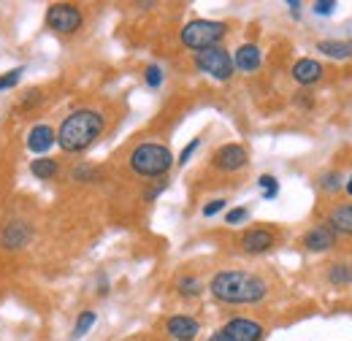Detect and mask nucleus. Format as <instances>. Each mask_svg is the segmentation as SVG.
Returning <instances> with one entry per match:
<instances>
[{
  "label": "nucleus",
  "instance_id": "f257e3e1",
  "mask_svg": "<svg viewBox=\"0 0 352 341\" xmlns=\"http://www.w3.org/2000/svg\"><path fill=\"white\" fill-rule=\"evenodd\" d=\"M209 293L222 303H258L265 298L268 285L258 274L247 271H220L209 282Z\"/></svg>",
  "mask_w": 352,
  "mask_h": 341
},
{
  "label": "nucleus",
  "instance_id": "f03ea898",
  "mask_svg": "<svg viewBox=\"0 0 352 341\" xmlns=\"http://www.w3.org/2000/svg\"><path fill=\"white\" fill-rule=\"evenodd\" d=\"M103 128H106V120H103L100 111L79 109V111H74L63 120L54 138H57L63 152H85L87 146H92L100 138Z\"/></svg>",
  "mask_w": 352,
  "mask_h": 341
},
{
  "label": "nucleus",
  "instance_id": "7ed1b4c3",
  "mask_svg": "<svg viewBox=\"0 0 352 341\" xmlns=\"http://www.w3.org/2000/svg\"><path fill=\"white\" fill-rule=\"evenodd\" d=\"M174 166V155L168 146L163 144H138L131 152V168L138 173V176H163L168 173Z\"/></svg>",
  "mask_w": 352,
  "mask_h": 341
},
{
  "label": "nucleus",
  "instance_id": "20e7f679",
  "mask_svg": "<svg viewBox=\"0 0 352 341\" xmlns=\"http://www.w3.org/2000/svg\"><path fill=\"white\" fill-rule=\"evenodd\" d=\"M228 33L225 22H214V19H192L184 25L182 30V43L192 52H204V49H214Z\"/></svg>",
  "mask_w": 352,
  "mask_h": 341
},
{
  "label": "nucleus",
  "instance_id": "39448f33",
  "mask_svg": "<svg viewBox=\"0 0 352 341\" xmlns=\"http://www.w3.org/2000/svg\"><path fill=\"white\" fill-rule=\"evenodd\" d=\"M195 65L198 71L209 74L212 79L217 82H228L233 76V57L228 54V49L222 46H214V49H204V52H195Z\"/></svg>",
  "mask_w": 352,
  "mask_h": 341
},
{
  "label": "nucleus",
  "instance_id": "423d86ee",
  "mask_svg": "<svg viewBox=\"0 0 352 341\" xmlns=\"http://www.w3.org/2000/svg\"><path fill=\"white\" fill-rule=\"evenodd\" d=\"M46 25L54 30V33H76L82 28V11L74 6V3H52L46 8Z\"/></svg>",
  "mask_w": 352,
  "mask_h": 341
},
{
  "label": "nucleus",
  "instance_id": "0eeeda50",
  "mask_svg": "<svg viewBox=\"0 0 352 341\" xmlns=\"http://www.w3.org/2000/svg\"><path fill=\"white\" fill-rule=\"evenodd\" d=\"M228 341H261L263 339V325L247 317H236L230 320L225 328L220 331Z\"/></svg>",
  "mask_w": 352,
  "mask_h": 341
},
{
  "label": "nucleus",
  "instance_id": "6e6552de",
  "mask_svg": "<svg viewBox=\"0 0 352 341\" xmlns=\"http://www.w3.org/2000/svg\"><path fill=\"white\" fill-rule=\"evenodd\" d=\"M247 149L239 146V144H225L214 152V168L225 170V173H233V170H241L247 166Z\"/></svg>",
  "mask_w": 352,
  "mask_h": 341
},
{
  "label": "nucleus",
  "instance_id": "1a4fd4ad",
  "mask_svg": "<svg viewBox=\"0 0 352 341\" xmlns=\"http://www.w3.org/2000/svg\"><path fill=\"white\" fill-rule=\"evenodd\" d=\"M274 233L271 230H265V228H252V230H247L244 236H241V250L244 252H250V255H263L268 252L271 247H274Z\"/></svg>",
  "mask_w": 352,
  "mask_h": 341
},
{
  "label": "nucleus",
  "instance_id": "9d476101",
  "mask_svg": "<svg viewBox=\"0 0 352 341\" xmlns=\"http://www.w3.org/2000/svg\"><path fill=\"white\" fill-rule=\"evenodd\" d=\"M30 239H33V230L28 222H11V225H6V230L0 236V247L3 250H22V247H28Z\"/></svg>",
  "mask_w": 352,
  "mask_h": 341
},
{
  "label": "nucleus",
  "instance_id": "9b49d317",
  "mask_svg": "<svg viewBox=\"0 0 352 341\" xmlns=\"http://www.w3.org/2000/svg\"><path fill=\"white\" fill-rule=\"evenodd\" d=\"M166 331H168V336L176 341H192L198 336L201 325H198V320H192V317H187V314H176V317H168Z\"/></svg>",
  "mask_w": 352,
  "mask_h": 341
},
{
  "label": "nucleus",
  "instance_id": "f8f14e48",
  "mask_svg": "<svg viewBox=\"0 0 352 341\" xmlns=\"http://www.w3.org/2000/svg\"><path fill=\"white\" fill-rule=\"evenodd\" d=\"M333 244H336V233L328 225H314L304 236V247L309 252H328Z\"/></svg>",
  "mask_w": 352,
  "mask_h": 341
},
{
  "label": "nucleus",
  "instance_id": "ddd939ff",
  "mask_svg": "<svg viewBox=\"0 0 352 341\" xmlns=\"http://www.w3.org/2000/svg\"><path fill=\"white\" fill-rule=\"evenodd\" d=\"M233 68H239V71H244V74L258 71V68H261V49H258L255 43L239 46L236 54H233Z\"/></svg>",
  "mask_w": 352,
  "mask_h": 341
},
{
  "label": "nucleus",
  "instance_id": "4468645a",
  "mask_svg": "<svg viewBox=\"0 0 352 341\" xmlns=\"http://www.w3.org/2000/svg\"><path fill=\"white\" fill-rule=\"evenodd\" d=\"M293 79L298 82V85H317L320 79H322V65L317 63V60H298L296 65H293Z\"/></svg>",
  "mask_w": 352,
  "mask_h": 341
},
{
  "label": "nucleus",
  "instance_id": "2eb2a0df",
  "mask_svg": "<svg viewBox=\"0 0 352 341\" xmlns=\"http://www.w3.org/2000/svg\"><path fill=\"white\" fill-rule=\"evenodd\" d=\"M333 233L339 236H352V204H342L336 206L333 212L328 214V222H325Z\"/></svg>",
  "mask_w": 352,
  "mask_h": 341
},
{
  "label": "nucleus",
  "instance_id": "dca6fc26",
  "mask_svg": "<svg viewBox=\"0 0 352 341\" xmlns=\"http://www.w3.org/2000/svg\"><path fill=\"white\" fill-rule=\"evenodd\" d=\"M54 141H57L54 138V130L49 128V125H36V128L28 133V149L36 152V155H44Z\"/></svg>",
  "mask_w": 352,
  "mask_h": 341
},
{
  "label": "nucleus",
  "instance_id": "f3484780",
  "mask_svg": "<svg viewBox=\"0 0 352 341\" xmlns=\"http://www.w3.org/2000/svg\"><path fill=\"white\" fill-rule=\"evenodd\" d=\"M317 52H322L325 57H333V60H350L352 41H320Z\"/></svg>",
  "mask_w": 352,
  "mask_h": 341
},
{
  "label": "nucleus",
  "instance_id": "a211bd4d",
  "mask_svg": "<svg viewBox=\"0 0 352 341\" xmlns=\"http://www.w3.org/2000/svg\"><path fill=\"white\" fill-rule=\"evenodd\" d=\"M328 282H331V285H336V287L350 285L352 282V265H347V263H333V265L328 268Z\"/></svg>",
  "mask_w": 352,
  "mask_h": 341
},
{
  "label": "nucleus",
  "instance_id": "6ab92c4d",
  "mask_svg": "<svg viewBox=\"0 0 352 341\" xmlns=\"http://www.w3.org/2000/svg\"><path fill=\"white\" fill-rule=\"evenodd\" d=\"M57 170H60V166H57L54 160H49V157H38V160L30 163V173L38 176V179H44V182L46 179H54Z\"/></svg>",
  "mask_w": 352,
  "mask_h": 341
},
{
  "label": "nucleus",
  "instance_id": "aec40b11",
  "mask_svg": "<svg viewBox=\"0 0 352 341\" xmlns=\"http://www.w3.org/2000/svg\"><path fill=\"white\" fill-rule=\"evenodd\" d=\"M320 187H322L325 192H336V190L344 187V176H342L339 170H328V173L320 176Z\"/></svg>",
  "mask_w": 352,
  "mask_h": 341
},
{
  "label": "nucleus",
  "instance_id": "412c9836",
  "mask_svg": "<svg viewBox=\"0 0 352 341\" xmlns=\"http://www.w3.org/2000/svg\"><path fill=\"white\" fill-rule=\"evenodd\" d=\"M179 293L184 296V298H195V296H201V282L195 279V276H184V279H179Z\"/></svg>",
  "mask_w": 352,
  "mask_h": 341
},
{
  "label": "nucleus",
  "instance_id": "4be33fe9",
  "mask_svg": "<svg viewBox=\"0 0 352 341\" xmlns=\"http://www.w3.org/2000/svg\"><path fill=\"white\" fill-rule=\"evenodd\" d=\"M92 325H95V311H82V314H79V320H76V328H74V341L82 339Z\"/></svg>",
  "mask_w": 352,
  "mask_h": 341
},
{
  "label": "nucleus",
  "instance_id": "5701e85b",
  "mask_svg": "<svg viewBox=\"0 0 352 341\" xmlns=\"http://www.w3.org/2000/svg\"><path fill=\"white\" fill-rule=\"evenodd\" d=\"M258 184L263 187V198H265V201H274V198L279 195V182H276L271 173H263V176L258 179Z\"/></svg>",
  "mask_w": 352,
  "mask_h": 341
},
{
  "label": "nucleus",
  "instance_id": "b1692460",
  "mask_svg": "<svg viewBox=\"0 0 352 341\" xmlns=\"http://www.w3.org/2000/svg\"><path fill=\"white\" fill-rule=\"evenodd\" d=\"M22 71H25V68H14V71L3 74V76H0V89H11V87H16V82L22 79Z\"/></svg>",
  "mask_w": 352,
  "mask_h": 341
},
{
  "label": "nucleus",
  "instance_id": "393cba45",
  "mask_svg": "<svg viewBox=\"0 0 352 341\" xmlns=\"http://www.w3.org/2000/svg\"><path fill=\"white\" fill-rule=\"evenodd\" d=\"M144 79H146V85L152 87V89H157V87L163 85V71L157 65H149L146 74H144Z\"/></svg>",
  "mask_w": 352,
  "mask_h": 341
},
{
  "label": "nucleus",
  "instance_id": "a878e982",
  "mask_svg": "<svg viewBox=\"0 0 352 341\" xmlns=\"http://www.w3.org/2000/svg\"><path fill=\"white\" fill-rule=\"evenodd\" d=\"M247 217H250V209L239 206V209H230V212L225 214V222H228V225H239V222H244Z\"/></svg>",
  "mask_w": 352,
  "mask_h": 341
},
{
  "label": "nucleus",
  "instance_id": "bb28decb",
  "mask_svg": "<svg viewBox=\"0 0 352 341\" xmlns=\"http://www.w3.org/2000/svg\"><path fill=\"white\" fill-rule=\"evenodd\" d=\"M95 179H98V170L89 166H79L74 170V182H95Z\"/></svg>",
  "mask_w": 352,
  "mask_h": 341
},
{
  "label": "nucleus",
  "instance_id": "cd10ccee",
  "mask_svg": "<svg viewBox=\"0 0 352 341\" xmlns=\"http://www.w3.org/2000/svg\"><path fill=\"white\" fill-rule=\"evenodd\" d=\"M198 146H201V138H192V141H190V144L182 149V155H179V160H176V163H179V166H184V163H187V160L195 155V149H198Z\"/></svg>",
  "mask_w": 352,
  "mask_h": 341
},
{
  "label": "nucleus",
  "instance_id": "c85d7f7f",
  "mask_svg": "<svg viewBox=\"0 0 352 341\" xmlns=\"http://www.w3.org/2000/svg\"><path fill=\"white\" fill-rule=\"evenodd\" d=\"M333 8H336L333 0H317V3H314V14H320V16H331Z\"/></svg>",
  "mask_w": 352,
  "mask_h": 341
},
{
  "label": "nucleus",
  "instance_id": "c756f323",
  "mask_svg": "<svg viewBox=\"0 0 352 341\" xmlns=\"http://www.w3.org/2000/svg\"><path fill=\"white\" fill-rule=\"evenodd\" d=\"M225 204H228V201H222V198L212 201L209 206H204V217H214V214H220L222 209H225Z\"/></svg>",
  "mask_w": 352,
  "mask_h": 341
},
{
  "label": "nucleus",
  "instance_id": "7c9ffc66",
  "mask_svg": "<svg viewBox=\"0 0 352 341\" xmlns=\"http://www.w3.org/2000/svg\"><path fill=\"white\" fill-rule=\"evenodd\" d=\"M287 6H290V14H293V16H298V14H301V3H298V0H290Z\"/></svg>",
  "mask_w": 352,
  "mask_h": 341
},
{
  "label": "nucleus",
  "instance_id": "2f4dec72",
  "mask_svg": "<svg viewBox=\"0 0 352 341\" xmlns=\"http://www.w3.org/2000/svg\"><path fill=\"white\" fill-rule=\"evenodd\" d=\"M206 341H228V339H225L222 333H214V336H209V339H206Z\"/></svg>",
  "mask_w": 352,
  "mask_h": 341
},
{
  "label": "nucleus",
  "instance_id": "473e14b6",
  "mask_svg": "<svg viewBox=\"0 0 352 341\" xmlns=\"http://www.w3.org/2000/svg\"><path fill=\"white\" fill-rule=\"evenodd\" d=\"M344 190H347V195L352 198V176H350V182H344Z\"/></svg>",
  "mask_w": 352,
  "mask_h": 341
}]
</instances>
